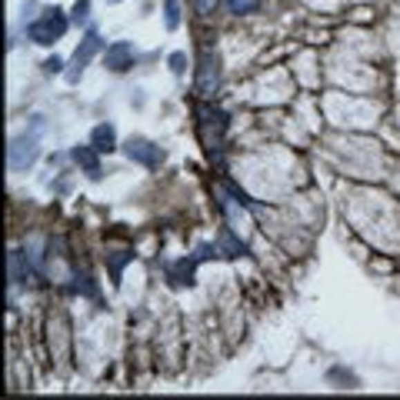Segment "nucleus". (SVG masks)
Listing matches in <instances>:
<instances>
[{
  "label": "nucleus",
  "instance_id": "obj_9",
  "mask_svg": "<svg viewBox=\"0 0 400 400\" xmlns=\"http://www.w3.org/2000/svg\"><path fill=\"white\" fill-rule=\"evenodd\" d=\"M224 7H227V14H234V17H247V14H257V10H260V0H227Z\"/></svg>",
  "mask_w": 400,
  "mask_h": 400
},
{
  "label": "nucleus",
  "instance_id": "obj_12",
  "mask_svg": "<svg viewBox=\"0 0 400 400\" xmlns=\"http://www.w3.org/2000/svg\"><path fill=\"white\" fill-rule=\"evenodd\" d=\"M127 260H133L131 250H117V257H111V274H114V284H120V270H124V264Z\"/></svg>",
  "mask_w": 400,
  "mask_h": 400
},
{
  "label": "nucleus",
  "instance_id": "obj_8",
  "mask_svg": "<svg viewBox=\"0 0 400 400\" xmlns=\"http://www.w3.org/2000/svg\"><path fill=\"white\" fill-rule=\"evenodd\" d=\"M91 144H94L100 153H114L120 144H117V131L114 124H97L94 131H91Z\"/></svg>",
  "mask_w": 400,
  "mask_h": 400
},
{
  "label": "nucleus",
  "instance_id": "obj_5",
  "mask_svg": "<svg viewBox=\"0 0 400 400\" xmlns=\"http://www.w3.org/2000/svg\"><path fill=\"white\" fill-rule=\"evenodd\" d=\"M124 153L131 157L133 164H140V167H147V171H157L160 164H164V151L147 140V137H131L127 144H124Z\"/></svg>",
  "mask_w": 400,
  "mask_h": 400
},
{
  "label": "nucleus",
  "instance_id": "obj_16",
  "mask_svg": "<svg viewBox=\"0 0 400 400\" xmlns=\"http://www.w3.org/2000/svg\"><path fill=\"white\" fill-rule=\"evenodd\" d=\"M193 7H197V14H200V17H213L217 0H193Z\"/></svg>",
  "mask_w": 400,
  "mask_h": 400
},
{
  "label": "nucleus",
  "instance_id": "obj_3",
  "mask_svg": "<svg viewBox=\"0 0 400 400\" xmlns=\"http://www.w3.org/2000/svg\"><path fill=\"white\" fill-rule=\"evenodd\" d=\"M100 50H104V40H100V37L94 34V30H91L87 37L80 40V47L74 50V57H70V67L64 70V77H67V84H77V80L84 77V70L91 67V60H94L97 54H100Z\"/></svg>",
  "mask_w": 400,
  "mask_h": 400
},
{
  "label": "nucleus",
  "instance_id": "obj_17",
  "mask_svg": "<svg viewBox=\"0 0 400 400\" xmlns=\"http://www.w3.org/2000/svg\"><path fill=\"white\" fill-rule=\"evenodd\" d=\"M64 70V60L60 57H47L44 60V74H60Z\"/></svg>",
  "mask_w": 400,
  "mask_h": 400
},
{
  "label": "nucleus",
  "instance_id": "obj_7",
  "mask_svg": "<svg viewBox=\"0 0 400 400\" xmlns=\"http://www.w3.org/2000/svg\"><path fill=\"white\" fill-rule=\"evenodd\" d=\"M70 157H74L77 167H84L87 171V177H100L104 173V167H100V151H97L94 144H77L74 151H70Z\"/></svg>",
  "mask_w": 400,
  "mask_h": 400
},
{
  "label": "nucleus",
  "instance_id": "obj_2",
  "mask_svg": "<svg viewBox=\"0 0 400 400\" xmlns=\"http://www.w3.org/2000/svg\"><path fill=\"white\" fill-rule=\"evenodd\" d=\"M44 131V117H37V127L30 133H20V137H14L10 140V171H30L34 164H37V157H40V137L37 133Z\"/></svg>",
  "mask_w": 400,
  "mask_h": 400
},
{
  "label": "nucleus",
  "instance_id": "obj_11",
  "mask_svg": "<svg viewBox=\"0 0 400 400\" xmlns=\"http://www.w3.org/2000/svg\"><path fill=\"white\" fill-rule=\"evenodd\" d=\"M171 277H173V284H193V260H180V264L171 270Z\"/></svg>",
  "mask_w": 400,
  "mask_h": 400
},
{
  "label": "nucleus",
  "instance_id": "obj_4",
  "mask_svg": "<svg viewBox=\"0 0 400 400\" xmlns=\"http://www.w3.org/2000/svg\"><path fill=\"white\" fill-rule=\"evenodd\" d=\"M217 91H220V57L213 50H204L197 60V94L210 100Z\"/></svg>",
  "mask_w": 400,
  "mask_h": 400
},
{
  "label": "nucleus",
  "instance_id": "obj_13",
  "mask_svg": "<svg viewBox=\"0 0 400 400\" xmlns=\"http://www.w3.org/2000/svg\"><path fill=\"white\" fill-rule=\"evenodd\" d=\"M217 247L227 250V257H237V254H244V244H240V240H234V237H230V230H224V234H220V244H217Z\"/></svg>",
  "mask_w": 400,
  "mask_h": 400
},
{
  "label": "nucleus",
  "instance_id": "obj_1",
  "mask_svg": "<svg viewBox=\"0 0 400 400\" xmlns=\"http://www.w3.org/2000/svg\"><path fill=\"white\" fill-rule=\"evenodd\" d=\"M67 27H70V17L60 7H47L37 20L27 23V37L34 40V44H40V47H50V44H57L67 34Z\"/></svg>",
  "mask_w": 400,
  "mask_h": 400
},
{
  "label": "nucleus",
  "instance_id": "obj_15",
  "mask_svg": "<svg viewBox=\"0 0 400 400\" xmlns=\"http://www.w3.org/2000/svg\"><path fill=\"white\" fill-rule=\"evenodd\" d=\"M167 64H171V70L177 77L184 74V70H187V54H180V50H177V54H171V60H167Z\"/></svg>",
  "mask_w": 400,
  "mask_h": 400
},
{
  "label": "nucleus",
  "instance_id": "obj_10",
  "mask_svg": "<svg viewBox=\"0 0 400 400\" xmlns=\"http://www.w3.org/2000/svg\"><path fill=\"white\" fill-rule=\"evenodd\" d=\"M164 23H167V30L180 27V0H164Z\"/></svg>",
  "mask_w": 400,
  "mask_h": 400
},
{
  "label": "nucleus",
  "instance_id": "obj_6",
  "mask_svg": "<svg viewBox=\"0 0 400 400\" xmlns=\"http://www.w3.org/2000/svg\"><path fill=\"white\" fill-rule=\"evenodd\" d=\"M133 60H137V50H133L131 40H114V44L104 50V64H107V70H114V74L131 70Z\"/></svg>",
  "mask_w": 400,
  "mask_h": 400
},
{
  "label": "nucleus",
  "instance_id": "obj_14",
  "mask_svg": "<svg viewBox=\"0 0 400 400\" xmlns=\"http://www.w3.org/2000/svg\"><path fill=\"white\" fill-rule=\"evenodd\" d=\"M87 17H91V0H77L74 10H70V20L74 23H87Z\"/></svg>",
  "mask_w": 400,
  "mask_h": 400
}]
</instances>
